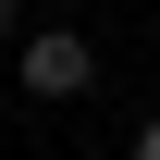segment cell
Segmentation results:
<instances>
[{"label": "cell", "mask_w": 160, "mask_h": 160, "mask_svg": "<svg viewBox=\"0 0 160 160\" xmlns=\"http://www.w3.org/2000/svg\"><path fill=\"white\" fill-rule=\"evenodd\" d=\"M25 49V99H86L99 86V49L74 37V25H37V37H12Z\"/></svg>", "instance_id": "1"}, {"label": "cell", "mask_w": 160, "mask_h": 160, "mask_svg": "<svg viewBox=\"0 0 160 160\" xmlns=\"http://www.w3.org/2000/svg\"><path fill=\"white\" fill-rule=\"evenodd\" d=\"M136 160H160V111H148V123H136Z\"/></svg>", "instance_id": "2"}, {"label": "cell", "mask_w": 160, "mask_h": 160, "mask_svg": "<svg viewBox=\"0 0 160 160\" xmlns=\"http://www.w3.org/2000/svg\"><path fill=\"white\" fill-rule=\"evenodd\" d=\"M12 25H25V12H12V0H0V49H12Z\"/></svg>", "instance_id": "3"}]
</instances>
